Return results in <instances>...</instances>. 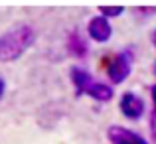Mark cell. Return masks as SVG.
<instances>
[{"instance_id": "1", "label": "cell", "mask_w": 156, "mask_h": 144, "mask_svg": "<svg viewBox=\"0 0 156 144\" xmlns=\"http://www.w3.org/2000/svg\"><path fill=\"white\" fill-rule=\"evenodd\" d=\"M36 42V30L30 24H16L0 34V61H14Z\"/></svg>"}, {"instance_id": "2", "label": "cell", "mask_w": 156, "mask_h": 144, "mask_svg": "<svg viewBox=\"0 0 156 144\" xmlns=\"http://www.w3.org/2000/svg\"><path fill=\"white\" fill-rule=\"evenodd\" d=\"M133 61H134L133 47L121 49L117 53H107V57L103 59V67L111 83L121 85L125 79H129L130 71H133Z\"/></svg>"}, {"instance_id": "3", "label": "cell", "mask_w": 156, "mask_h": 144, "mask_svg": "<svg viewBox=\"0 0 156 144\" xmlns=\"http://www.w3.org/2000/svg\"><path fill=\"white\" fill-rule=\"evenodd\" d=\"M119 109L130 121H138L146 111V103L140 95H136L134 91H125L119 99Z\"/></svg>"}, {"instance_id": "4", "label": "cell", "mask_w": 156, "mask_h": 144, "mask_svg": "<svg viewBox=\"0 0 156 144\" xmlns=\"http://www.w3.org/2000/svg\"><path fill=\"white\" fill-rule=\"evenodd\" d=\"M87 36H89V40H93L97 44L109 42L111 36H113V24H111V20L105 18L103 14L91 16L87 22Z\"/></svg>"}, {"instance_id": "5", "label": "cell", "mask_w": 156, "mask_h": 144, "mask_svg": "<svg viewBox=\"0 0 156 144\" xmlns=\"http://www.w3.org/2000/svg\"><path fill=\"white\" fill-rule=\"evenodd\" d=\"M107 138L111 144H148L142 134L134 132L130 128H125L121 125H113L107 128Z\"/></svg>"}, {"instance_id": "6", "label": "cell", "mask_w": 156, "mask_h": 144, "mask_svg": "<svg viewBox=\"0 0 156 144\" xmlns=\"http://www.w3.org/2000/svg\"><path fill=\"white\" fill-rule=\"evenodd\" d=\"M65 49L71 57L85 59L89 55V40L79 30H71L67 32V38H65Z\"/></svg>"}, {"instance_id": "7", "label": "cell", "mask_w": 156, "mask_h": 144, "mask_svg": "<svg viewBox=\"0 0 156 144\" xmlns=\"http://www.w3.org/2000/svg\"><path fill=\"white\" fill-rule=\"evenodd\" d=\"M69 81H71L73 89H75V95L81 97V95H85V93H87V87L93 83V75L85 67L73 65V67L69 69Z\"/></svg>"}, {"instance_id": "8", "label": "cell", "mask_w": 156, "mask_h": 144, "mask_svg": "<svg viewBox=\"0 0 156 144\" xmlns=\"http://www.w3.org/2000/svg\"><path fill=\"white\" fill-rule=\"evenodd\" d=\"M85 95L95 99V101H99V103H107V101L113 99L115 91H113V87H111L109 83L99 81V79H93V83L87 87V93H85Z\"/></svg>"}, {"instance_id": "9", "label": "cell", "mask_w": 156, "mask_h": 144, "mask_svg": "<svg viewBox=\"0 0 156 144\" xmlns=\"http://www.w3.org/2000/svg\"><path fill=\"white\" fill-rule=\"evenodd\" d=\"M125 12V6H99V14H103L105 18H117Z\"/></svg>"}, {"instance_id": "10", "label": "cell", "mask_w": 156, "mask_h": 144, "mask_svg": "<svg viewBox=\"0 0 156 144\" xmlns=\"http://www.w3.org/2000/svg\"><path fill=\"white\" fill-rule=\"evenodd\" d=\"M133 14L136 16V18H148V16L156 14V6H136L133 10Z\"/></svg>"}, {"instance_id": "11", "label": "cell", "mask_w": 156, "mask_h": 144, "mask_svg": "<svg viewBox=\"0 0 156 144\" xmlns=\"http://www.w3.org/2000/svg\"><path fill=\"white\" fill-rule=\"evenodd\" d=\"M148 128H150V136H152V142L156 144V111H152V113H150Z\"/></svg>"}, {"instance_id": "12", "label": "cell", "mask_w": 156, "mask_h": 144, "mask_svg": "<svg viewBox=\"0 0 156 144\" xmlns=\"http://www.w3.org/2000/svg\"><path fill=\"white\" fill-rule=\"evenodd\" d=\"M150 99H152V105H154V111H156V83L150 87Z\"/></svg>"}, {"instance_id": "13", "label": "cell", "mask_w": 156, "mask_h": 144, "mask_svg": "<svg viewBox=\"0 0 156 144\" xmlns=\"http://www.w3.org/2000/svg\"><path fill=\"white\" fill-rule=\"evenodd\" d=\"M4 93H6V81H4L2 77H0V99L4 97Z\"/></svg>"}, {"instance_id": "14", "label": "cell", "mask_w": 156, "mask_h": 144, "mask_svg": "<svg viewBox=\"0 0 156 144\" xmlns=\"http://www.w3.org/2000/svg\"><path fill=\"white\" fill-rule=\"evenodd\" d=\"M150 44H152L154 49H156V28H152V30H150Z\"/></svg>"}, {"instance_id": "15", "label": "cell", "mask_w": 156, "mask_h": 144, "mask_svg": "<svg viewBox=\"0 0 156 144\" xmlns=\"http://www.w3.org/2000/svg\"><path fill=\"white\" fill-rule=\"evenodd\" d=\"M152 71H154V75H156V61H154V65H152Z\"/></svg>"}]
</instances>
